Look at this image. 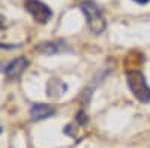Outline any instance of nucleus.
Masks as SVG:
<instances>
[{
    "label": "nucleus",
    "mask_w": 150,
    "mask_h": 148,
    "mask_svg": "<svg viewBox=\"0 0 150 148\" xmlns=\"http://www.w3.org/2000/svg\"><path fill=\"white\" fill-rule=\"evenodd\" d=\"M24 8L30 12L32 17L41 24H45L50 18H51V9H50L45 3L39 2V0H24Z\"/></svg>",
    "instance_id": "3"
},
{
    "label": "nucleus",
    "mask_w": 150,
    "mask_h": 148,
    "mask_svg": "<svg viewBox=\"0 0 150 148\" xmlns=\"http://www.w3.org/2000/svg\"><path fill=\"white\" fill-rule=\"evenodd\" d=\"M0 133H2V127H0Z\"/></svg>",
    "instance_id": "9"
},
{
    "label": "nucleus",
    "mask_w": 150,
    "mask_h": 148,
    "mask_svg": "<svg viewBox=\"0 0 150 148\" xmlns=\"http://www.w3.org/2000/svg\"><path fill=\"white\" fill-rule=\"evenodd\" d=\"M29 66V60L26 57H18L15 60H12L11 63L6 66L5 73L8 79H17L20 78V75L24 72V69H27Z\"/></svg>",
    "instance_id": "4"
},
{
    "label": "nucleus",
    "mask_w": 150,
    "mask_h": 148,
    "mask_svg": "<svg viewBox=\"0 0 150 148\" xmlns=\"http://www.w3.org/2000/svg\"><path fill=\"white\" fill-rule=\"evenodd\" d=\"M135 2H137V3H141V5H144V3H147V2H149V0H135Z\"/></svg>",
    "instance_id": "8"
},
{
    "label": "nucleus",
    "mask_w": 150,
    "mask_h": 148,
    "mask_svg": "<svg viewBox=\"0 0 150 148\" xmlns=\"http://www.w3.org/2000/svg\"><path fill=\"white\" fill-rule=\"evenodd\" d=\"M60 48L62 46H57V43L48 42V43H41L36 49H38V51H41V53H45V54H53V53H57Z\"/></svg>",
    "instance_id": "6"
},
{
    "label": "nucleus",
    "mask_w": 150,
    "mask_h": 148,
    "mask_svg": "<svg viewBox=\"0 0 150 148\" xmlns=\"http://www.w3.org/2000/svg\"><path fill=\"white\" fill-rule=\"evenodd\" d=\"M54 114H56V109L51 105H47V103H35L32 106V111H30V115L35 121L50 118Z\"/></svg>",
    "instance_id": "5"
},
{
    "label": "nucleus",
    "mask_w": 150,
    "mask_h": 148,
    "mask_svg": "<svg viewBox=\"0 0 150 148\" xmlns=\"http://www.w3.org/2000/svg\"><path fill=\"white\" fill-rule=\"evenodd\" d=\"M81 11H83V14L86 15L87 26H89L92 33L99 34V33H102L105 30V27H107L105 17L102 14V11L99 9L93 2H90V0L83 2L81 3Z\"/></svg>",
    "instance_id": "1"
},
{
    "label": "nucleus",
    "mask_w": 150,
    "mask_h": 148,
    "mask_svg": "<svg viewBox=\"0 0 150 148\" xmlns=\"http://www.w3.org/2000/svg\"><path fill=\"white\" fill-rule=\"evenodd\" d=\"M128 85L135 96V99H138L141 103H149L150 102V87L147 85V81L144 75L140 70H128L126 73Z\"/></svg>",
    "instance_id": "2"
},
{
    "label": "nucleus",
    "mask_w": 150,
    "mask_h": 148,
    "mask_svg": "<svg viewBox=\"0 0 150 148\" xmlns=\"http://www.w3.org/2000/svg\"><path fill=\"white\" fill-rule=\"evenodd\" d=\"M3 21H5V20H3L2 17H0V30H2V29H3V26H5V22H3Z\"/></svg>",
    "instance_id": "7"
}]
</instances>
